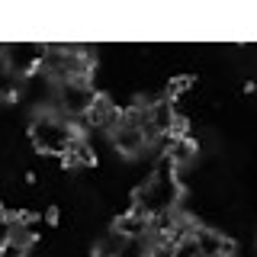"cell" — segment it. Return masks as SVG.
Here are the masks:
<instances>
[{
	"mask_svg": "<svg viewBox=\"0 0 257 257\" xmlns=\"http://www.w3.org/2000/svg\"><path fill=\"white\" fill-rule=\"evenodd\" d=\"M96 103H100V93L93 90L90 77H74V80H61V84H55L52 109L61 112V116H68V119H74V122L90 119V112L96 109Z\"/></svg>",
	"mask_w": 257,
	"mask_h": 257,
	"instance_id": "cell-4",
	"label": "cell"
},
{
	"mask_svg": "<svg viewBox=\"0 0 257 257\" xmlns=\"http://www.w3.org/2000/svg\"><path fill=\"white\" fill-rule=\"evenodd\" d=\"M29 142L36 145V151H42V155L68 161L77 151V145L84 142V135H80L74 119L61 116V112H55V109H45V112H36V116H32Z\"/></svg>",
	"mask_w": 257,
	"mask_h": 257,
	"instance_id": "cell-2",
	"label": "cell"
},
{
	"mask_svg": "<svg viewBox=\"0 0 257 257\" xmlns=\"http://www.w3.org/2000/svg\"><path fill=\"white\" fill-rule=\"evenodd\" d=\"M193 238L199 244V257H228L231 241L219 228H206V225H193Z\"/></svg>",
	"mask_w": 257,
	"mask_h": 257,
	"instance_id": "cell-5",
	"label": "cell"
},
{
	"mask_svg": "<svg viewBox=\"0 0 257 257\" xmlns=\"http://www.w3.org/2000/svg\"><path fill=\"white\" fill-rule=\"evenodd\" d=\"M161 241L164 238L158 235L155 225L148 231H128L122 225H112L100 238L96 251H100V257H155Z\"/></svg>",
	"mask_w": 257,
	"mask_h": 257,
	"instance_id": "cell-3",
	"label": "cell"
},
{
	"mask_svg": "<svg viewBox=\"0 0 257 257\" xmlns=\"http://www.w3.org/2000/svg\"><path fill=\"white\" fill-rule=\"evenodd\" d=\"M180 199H183L180 174L167 161H161L135 190L132 212H139L142 219H148L158 228H174V225H180Z\"/></svg>",
	"mask_w": 257,
	"mask_h": 257,
	"instance_id": "cell-1",
	"label": "cell"
}]
</instances>
